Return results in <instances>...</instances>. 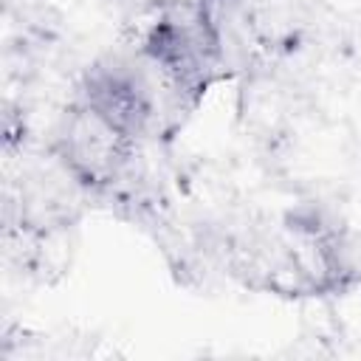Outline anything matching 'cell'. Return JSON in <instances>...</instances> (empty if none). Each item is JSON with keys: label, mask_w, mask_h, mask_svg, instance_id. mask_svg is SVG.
<instances>
[{"label": "cell", "mask_w": 361, "mask_h": 361, "mask_svg": "<svg viewBox=\"0 0 361 361\" xmlns=\"http://www.w3.org/2000/svg\"><path fill=\"white\" fill-rule=\"evenodd\" d=\"M82 104L133 141L144 133L152 116L144 82L118 62H99L85 73Z\"/></svg>", "instance_id": "3"}, {"label": "cell", "mask_w": 361, "mask_h": 361, "mask_svg": "<svg viewBox=\"0 0 361 361\" xmlns=\"http://www.w3.org/2000/svg\"><path fill=\"white\" fill-rule=\"evenodd\" d=\"M133 138L104 124L85 104L71 113L59 135V155L68 172L87 186H107L130 161Z\"/></svg>", "instance_id": "2"}, {"label": "cell", "mask_w": 361, "mask_h": 361, "mask_svg": "<svg viewBox=\"0 0 361 361\" xmlns=\"http://www.w3.org/2000/svg\"><path fill=\"white\" fill-rule=\"evenodd\" d=\"M144 51L183 96H197L220 62V31L203 0L169 3L147 31Z\"/></svg>", "instance_id": "1"}]
</instances>
